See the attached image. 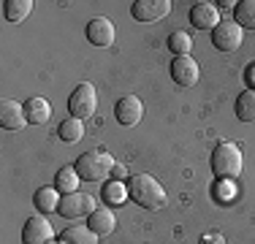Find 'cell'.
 Listing matches in <instances>:
<instances>
[{"label":"cell","mask_w":255,"mask_h":244,"mask_svg":"<svg viewBox=\"0 0 255 244\" xmlns=\"http://www.w3.org/2000/svg\"><path fill=\"white\" fill-rule=\"evenodd\" d=\"M33 204L38 206V212H44V215H49V212H57V206H60L57 187H41V190H35Z\"/></svg>","instance_id":"cell-17"},{"label":"cell","mask_w":255,"mask_h":244,"mask_svg":"<svg viewBox=\"0 0 255 244\" xmlns=\"http://www.w3.org/2000/svg\"><path fill=\"white\" fill-rule=\"evenodd\" d=\"M3 11H5V19L8 22H22L33 11V0H5Z\"/></svg>","instance_id":"cell-22"},{"label":"cell","mask_w":255,"mask_h":244,"mask_svg":"<svg viewBox=\"0 0 255 244\" xmlns=\"http://www.w3.org/2000/svg\"><path fill=\"white\" fill-rule=\"evenodd\" d=\"M166 46H168V52H174V57H185V54H190V49H193V38L187 33H171Z\"/></svg>","instance_id":"cell-24"},{"label":"cell","mask_w":255,"mask_h":244,"mask_svg":"<svg viewBox=\"0 0 255 244\" xmlns=\"http://www.w3.org/2000/svg\"><path fill=\"white\" fill-rule=\"evenodd\" d=\"M27 125V114H25V103L16 101H0V127L5 130H22Z\"/></svg>","instance_id":"cell-10"},{"label":"cell","mask_w":255,"mask_h":244,"mask_svg":"<svg viewBox=\"0 0 255 244\" xmlns=\"http://www.w3.org/2000/svg\"><path fill=\"white\" fill-rule=\"evenodd\" d=\"M112 179H114V182L125 179V166H123V163H114V168H112Z\"/></svg>","instance_id":"cell-26"},{"label":"cell","mask_w":255,"mask_h":244,"mask_svg":"<svg viewBox=\"0 0 255 244\" xmlns=\"http://www.w3.org/2000/svg\"><path fill=\"white\" fill-rule=\"evenodd\" d=\"M87 41L93 46H112L114 44V24L106 19V16H95V19L87 22Z\"/></svg>","instance_id":"cell-12"},{"label":"cell","mask_w":255,"mask_h":244,"mask_svg":"<svg viewBox=\"0 0 255 244\" xmlns=\"http://www.w3.org/2000/svg\"><path fill=\"white\" fill-rule=\"evenodd\" d=\"M57 136L63 138L65 144H76L79 138L84 136V125H82V120H76V117L63 120V122H60V127H57Z\"/></svg>","instance_id":"cell-20"},{"label":"cell","mask_w":255,"mask_h":244,"mask_svg":"<svg viewBox=\"0 0 255 244\" xmlns=\"http://www.w3.org/2000/svg\"><path fill=\"white\" fill-rule=\"evenodd\" d=\"M25 114H27V122H33V125H44L46 120H49L52 114V106L46 98H30V101L25 103Z\"/></svg>","instance_id":"cell-15"},{"label":"cell","mask_w":255,"mask_h":244,"mask_svg":"<svg viewBox=\"0 0 255 244\" xmlns=\"http://www.w3.org/2000/svg\"><path fill=\"white\" fill-rule=\"evenodd\" d=\"M171 3L168 0H136L130 5V14L136 22H157L163 16H168Z\"/></svg>","instance_id":"cell-7"},{"label":"cell","mask_w":255,"mask_h":244,"mask_svg":"<svg viewBox=\"0 0 255 244\" xmlns=\"http://www.w3.org/2000/svg\"><path fill=\"white\" fill-rule=\"evenodd\" d=\"M190 24L196 30H215L220 24V14H217V5L212 3H196L190 8Z\"/></svg>","instance_id":"cell-13"},{"label":"cell","mask_w":255,"mask_h":244,"mask_svg":"<svg viewBox=\"0 0 255 244\" xmlns=\"http://www.w3.org/2000/svg\"><path fill=\"white\" fill-rule=\"evenodd\" d=\"M234 22L239 24L242 30H245V27L255 30V0H242V3H236Z\"/></svg>","instance_id":"cell-21"},{"label":"cell","mask_w":255,"mask_h":244,"mask_svg":"<svg viewBox=\"0 0 255 244\" xmlns=\"http://www.w3.org/2000/svg\"><path fill=\"white\" fill-rule=\"evenodd\" d=\"M201 244H226V239L220 234H206V236H201Z\"/></svg>","instance_id":"cell-25"},{"label":"cell","mask_w":255,"mask_h":244,"mask_svg":"<svg viewBox=\"0 0 255 244\" xmlns=\"http://www.w3.org/2000/svg\"><path fill=\"white\" fill-rule=\"evenodd\" d=\"M245 41V30L236 22H220L215 30H212V44L220 52H236Z\"/></svg>","instance_id":"cell-6"},{"label":"cell","mask_w":255,"mask_h":244,"mask_svg":"<svg viewBox=\"0 0 255 244\" xmlns=\"http://www.w3.org/2000/svg\"><path fill=\"white\" fill-rule=\"evenodd\" d=\"M98 209L95 206V201H93V195H87V193H68V195H63L60 198V206H57V212L63 217H68V220H76V217H82V215H93V212Z\"/></svg>","instance_id":"cell-5"},{"label":"cell","mask_w":255,"mask_h":244,"mask_svg":"<svg viewBox=\"0 0 255 244\" xmlns=\"http://www.w3.org/2000/svg\"><path fill=\"white\" fill-rule=\"evenodd\" d=\"M242 166H245V160H242V152L236 144L220 141L215 146V152H212V174H215V179H220V182L239 179Z\"/></svg>","instance_id":"cell-2"},{"label":"cell","mask_w":255,"mask_h":244,"mask_svg":"<svg viewBox=\"0 0 255 244\" xmlns=\"http://www.w3.org/2000/svg\"><path fill=\"white\" fill-rule=\"evenodd\" d=\"M217 5H220V8H236V3H231V0H220Z\"/></svg>","instance_id":"cell-28"},{"label":"cell","mask_w":255,"mask_h":244,"mask_svg":"<svg viewBox=\"0 0 255 244\" xmlns=\"http://www.w3.org/2000/svg\"><path fill=\"white\" fill-rule=\"evenodd\" d=\"M63 244H98V236L87 228V225H71L60 234Z\"/></svg>","instance_id":"cell-16"},{"label":"cell","mask_w":255,"mask_h":244,"mask_svg":"<svg viewBox=\"0 0 255 244\" xmlns=\"http://www.w3.org/2000/svg\"><path fill=\"white\" fill-rule=\"evenodd\" d=\"M103 201H106V204H112V206H120V204H125V198H130V195H128V187L123 185V182H106V185H103Z\"/></svg>","instance_id":"cell-23"},{"label":"cell","mask_w":255,"mask_h":244,"mask_svg":"<svg viewBox=\"0 0 255 244\" xmlns=\"http://www.w3.org/2000/svg\"><path fill=\"white\" fill-rule=\"evenodd\" d=\"M247 82L255 87V65H250V68H247Z\"/></svg>","instance_id":"cell-27"},{"label":"cell","mask_w":255,"mask_h":244,"mask_svg":"<svg viewBox=\"0 0 255 244\" xmlns=\"http://www.w3.org/2000/svg\"><path fill=\"white\" fill-rule=\"evenodd\" d=\"M114 223H117L114 215L109 209H103V206H101V209H95L93 215L87 217V228L93 231L95 236H109L114 231Z\"/></svg>","instance_id":"cell-14"},{"label":"cell","mask_w":255,"mask_h":244,"mask_svg":"<svg viewBox=\"0 0 255 244\" xmlns=\"http://www.w3.org/2000/svg\"><path fill=\"white\" fill-rule=\"evenodd\" d=\"M54 239L52 223H46V217H30L22 231V244H49Z\"/></svg>","instance_id":"cell-9"},{"label":"cell","mask_w":255,"mask_h":244,"mask_svg":"<svg viewBox=\"0 0 255 244\" xmlns=\"http://www.w3.org/2000/svg\"><path fill=\"white\" fill-rule=\"evenodd\" d=\"M114 114H117V122L125 127H133L141 122V114H144V106L141 101H138L136 95H125L117 101V109H114Z\"/></svg>","instance_id":"cell-11"},{"label":"cell","mask_w":255,"mask_h":244,"mask_svg":"<svg viewBox=\"0 0 255 244\" xmlns=\"http://www.w3.org/2000/svg\"><path fill=\"white\" fill-rule=\"evenodd\" d=\"M234 112L242 122H255V87H250L247 93H242L239 98H236Z\"/></svg>","instance_id":"cell-18"},{"label":"cell","mask_w":255,"mask_h":244,"mask_svg":"<svg viewBox=\"0 0 255 244\" xmlns=\"http://www.w3.org/2000/svg\"><path fill=\"white\" fill-rule=\"evenodd\" d=\"M79 182H82V176L76 174V168H71V166H65V168H60L57 171V176H54V185H57V190L60 193H76L79 190Z\"/></svg>","instance_id":"cell-19"},{"label":"cell","mask_w":255,"mask_h":244,"mask_svg":"<svg viewBox=\"0 0 255 244\" xmlns=\"http://www.w3.org/2000/svg\"><path fill=\"white\" fill-rule=\"evenodd\" d=\"M95 109H98V95H95V87L90 82H82L74 93H71V98H68V112L74 114L76 120H84V117H93Z\"/></svg>","instance_id":"cell-4"},{"label":"cell","mask_w":255,"mask_h":244,"mask_svg":"<svg viewBox=\"0 0 255 244\" xmlns=\"http://www.w3.org/2000/svg\"><path fill=\"white\" fill-rule=\"evenodd\" d=\"M128 195H130L133 204L144 206V209L155 212V209H163L166 206V190L163 185L149 174H138V176H130L128 179Z\"/></svg>","instance_id":"cell-1"},{"label":"cell","mask_w":255,"mask_h":244,"mask_svg":"<svg viewBox=\"0 0 255 244\" xmlns=\"http://www.w3.org/2000/svg\"><path fill=\"white\" fill-rule=\"evenodd\" d=\"M198 76H201V71H198V63L190 57V54L171 60V79L179 84V87H193V84L198 82Z\"/></svg>","instance_id":"cell-8"},{"label":"cell","mask_w":255,"mask_h":244,"mask_svg":"<svg viewBox=\"0 0 255 244\" xmlns=\"http://www.w3.org/2000/svg\"><path fill=\"white\" fill-rule=\"evenodd\" d=\"M112 168H114V157L103 149H90L76 160V174L84 182H98L103 176H112Z\"/></svg>","instance_id":"cell-3"}]
</instances>
